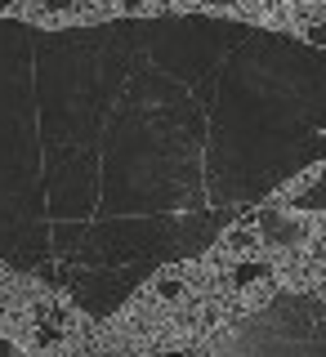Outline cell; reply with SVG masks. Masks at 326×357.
I'll list each match as a JSON object with an SVG mask.
<instances>
[{
  "label": "cell",
  "instance_id": "5b68a950",
  "mask_svg": "<svg viewBox=\"0 0 326 357\" xmlns=\"http://www.w3.org/2000/svg\"><path fill=\"white\" fill-rule=\"evenodd\" d=\"M130 5H134V0H130Z\"/></svg>",
  "mask_w": 326,
  "mask_h": 357
},
{
  "label": "cell",
  "instance_id": "7a4b0ae2",
  "mask_svg": "<svg viewBox=\"0 0 326 357\" xmlns=\"http://www.w3.org/2000/svg\"><path fill=\"white\" fill-rule=\"evenodd\" d=\"M299 206H304V210H313V206H326V188H313V192H304V197H299Z\"/></svg>",
  "mask_w": 326,
  "mask_h": 357
},
{
  "label": "cell",
  "instance_id": "277c9868",
  "mask_svg": "<svg viewBox=\"0 0 326 357\" xmlns=\"http://www.w3.org/2000/svg\"><path fill=\"white\" fill-rule=\"evenodd\" d=\"M206 5H237V0H206Z\"/></svg>",
  "mask_w": 326,
  "mask_h": 357
},
{
  "label": "cell",
  "instance_id": "3957f363",
  "mask_svg": "<svg viewBox=\"0 0 326 357\" xmlns=\"http://www.w3.org/2000/svg\"><path fill=\"white\" fill-rule=\"evenodd\" d=\"M45 5H50V9H67V5H72V0H45Z\"/></svg>",
  "mask_w": 326,
  "mask_h": 357
},
{
  "label": "cell",
  "instance_id": "6da1fadb",
  "mask_svg": "<svg viewBox=\"0 0 326 357\" xmlns=\"http://www.w3.org/2000/svg\"><path fill=\"white\" fill-rule=\"evenodd\" d=\"M260 237L268 245H277V250H290V245L304 241V223L295 215H282V210H264L260 215Z\"/></svg>",
  "mask_w": 326,
  "mask_h": 357
}]
</instances>
